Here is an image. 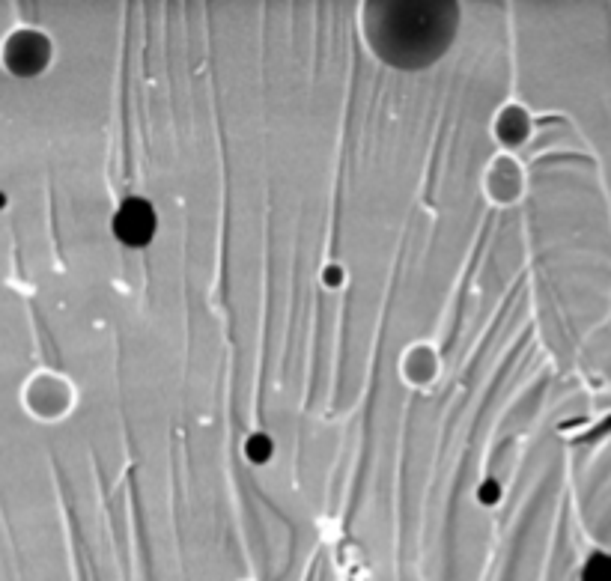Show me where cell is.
Here are the masks:
<instances>
[{"label": "cell", "instance_id": "obj_1", "mask_svg": "<svg viewBox=\"0 0 611 581\" xmlns=\"http://www.w3.org/2000/svg\"><path fill=\"white\" fill-rule=\"evenodd\" d=\"M373 45L394 66L430 63L454 36L457 6L451 3H385L379 6Z\"/></svg>", "mask_w": 611, "mask_h": 581}, {"label": "cell", "instance_id": "obj_2", "mask_svg": "<svg viewBox=\"0 0 611 581\" xmlns=\"http://www.w3.org/2000/svg\"><path fill=\"white\" fill-rule=\"evenodd\" d=\"M48 57H51V45L42 33L36 30H18L9 36L6 48H3V60H6V69L15 72V75H39L45 66H48Z\"/></svg>", "mask_w": 611, "mask_h": 581}, {"label": "cell", "instance_id": "obj_3", "mask_svg": "<svg viewBox=\"0 0 611 581\" xmlns=\"http://www.w3.org/2000/svg\"><path fill=\"white\" fill-rule=\"evenodd\" d=\"M155 215L147 200H126L114 218V233L126 245H147L153 239Z\"/></svg>", "mask_w": 611, "mask_h": 581}, {"label": "cell", "instance_id": "obj_4", "mask_svg": "<svg viewBox=\"0 0 611 581\" xmlns=\"http://www.w3.org/2000/svg\"><path fill=\"white\" fill-rule=\"evenodd\" d=\"M585 581H611V558H606V555L591 558V564L585 570Z\"/></svg>", "mask_w": 611, "mask_h": 581}]
</instances>
